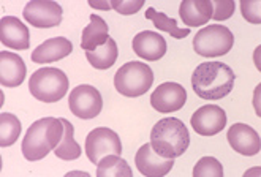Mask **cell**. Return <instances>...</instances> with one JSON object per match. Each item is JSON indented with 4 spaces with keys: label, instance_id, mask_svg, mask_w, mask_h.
I'll return each mask as SVG.
<instances>
[{
    "label": "cell",
    "instance_id": "1",
    "mask_svg": "<svg viewBox=\"0 0 261 177\" xmlns=\"http://www.w3.org/2000/svg\"><path fill=\"white\" fill-rule=\"evenodd\" d=\"M234 71L223 62L199 64L192 75L195 94L207 101H216L231 94L234 87Z\"/></svg>",
    "mask_w": 261,
    "mask_h": 177
},
{
    "label": "cell",
    "instance_id": "2",
    "mask_svg": "<svg viewBox=\"0 0 261 177\" xmlns=\"http://www.w3.org/2000/svg\"><path fill=\"white\" fill-rule=\"evenodd\" d=\"M64 138V125L57 117H43L25 131L21 151L25 160L38 161L54 152Z\"/></svg>",
    "mask_w": 261,
    "mask_h": 177
},
{
    "label": "cell",
    "instance_id": "3",
    "mask_svg": "<svg viewBox=\"0 0 261 177\" xmlns=\"http://www.w3.org/2000/svg\"><path fill=\"white\" fill-rule=\"evenodd\" d=\"M150 144L160 157L176 160L190 145L189 128L177 117H165L152 127Z\"/></svg>",
    "mask_w": 261,
    "mask_h": 177
},
{
    "label": "cell",
    "instance_id": "4",
    "mask_svg": "<svg viewBox=\"0 0 261 177\" xmlns=\"http://www.w3.org/2000/svg\"><path fill=\"white\" fill-rule=\"evenodd\" d=\"M68 76L56 67H43L34 71L29 79V91L43 103H57L68 92Z\"/></svg>",
    "mask_w": 261,
    "mask_h": 177
},
{
    "label": "cell",
    "instance_id": "5",
    "mask_svg": "<svg viewBox=\"0 0 261 177\" xmlns=\"http://www.w3.org/2000/svg\"><path fill=\"white\" fill-rule=\"evenodd\" d=\"M153 84V71L147 64L132 61L124 64L114 75V88L127 98H136L149 92Z\"/></svg>",
    "mask_w": 261,
    "mask_h": 177
},
{
    "label": "cell",
    "instance_id": "6",
    "mask_svg": "<svg viewBox=\"0 0 261 177\" xmlns=\"http://www.w3.org/2000/svg\"><path fill=\"white\" fill-rule=\"evenodd\" d=\"M234 35L228 27L212 24L199 28L193 38V51L201 57H220L231 51Z\"/></svg>",
    "mask_w": 261,
    "mask_h": 177
},
{
    "label": "cell",
    "instance_id": "7",
    "mask_svg": "<svg viewBox=\"0 0 261 177\" xmlns=\"http://www.w3.org/2000/svg\"><path fill=\"white\" fill-rule=\"evenodd\" d=\"M122 142L119 135L106 127H98L92 130L86 138V155L90 163L98 165L101 158L108 155H120Z\"/></svg>",
    "mask_w": 261,
    "mask_h": 177
},
{
    "label": "cell",
    "instance_id": "8",
    "mask_svg": "<svg viewBox=\"0 0 261 177\" xmlns=\"http://www.w3.org/2000/svg\"><path fill=\"white\" fill-rule=\"evenodd\" d=\"M68 106L73 115L83 121L95 119L103 109V98L98 88L89 84L76 85L70 92Z\"/></svg>",
    "mask_w": 261,
    "mask_h": 177
},
{
    "label": "cell",
    "instance_id": "9",
    "mask_svg": "<svg viewBox=\"0 0 261 177\" xmlns=\"http://www.w3.org/2000/svg\"><path fill=\"white\" fill-rule=\"evenodd\" d=\"M62 7L54 0H30L22 10L24 19L37 28H53L62 22Z\"/></svg>",
    "mask_w": 261,
    "mask_h": 177
},
{
    "label": "cell",
    "instance_id": "10",
    "mask_svg": "<svg viewBox=\"0 0 261 177\" xmlns=\"http://www.w3.org/2000/svg\"><path fill=\"white\" fill-rule=\"evenodd\" d=\"M187 103V91L177 82H163L150 95V106L157 112L171 114Z\"/></svg>",
    "mask_w": 261,
    "mask_h": 177
},
{
    "label": "cell",
    "instance_id": "11",
    "mask_svg": "<svg viewBox=\"0 0 261 177\" xmlns=\"http://www.w3.org/2000/svg\"><path fill=\"white\" fill-rule=\"evenodd\" d=\"M228 122V117L225 111L217 106V105H204L201 108H198L192 119L190 125L192 128L201 136H214L220 133Z\"/></svg>",
    "mask_w": 261,
    "mask_h": 177
},
{
    "label": "cell",
    "instance_id": "12",
    "mask_svg": "<svg viewBox=\"0 0 261 177\" xmlns=\"http://www.w3.org/2000/svg\"><path fill=\"white\" fill-rule=\"evenodd\" d=\"M135 165L144 177H165L174 166V160L160 157L150 142H146L140 147L135 155Z\"/></svg>",
    "mask_w": 261,
    "mask_h": 177
},
{
    "label": "cell",
    "instance_id": "13",
    "mask_svg": "<svg viewBox=\"0 0 261 177\" xmlns=\"http://www.w3.org/2000/svg\"><path fill=\"white\" fill-rule=\"evenodd\" d=\"M228 144L231 149L244 157H253L261 151V138L255 128L247 124H234L226 133Z\"/></svg>",
    "mask_w": 261,
    "mask_h": 177
},
{
    "label": "cell",
    "instance_id": "14",
    "mask_svg": "<svg viewBox=\"0 0 261 177\" xmlns=\"http://www.w3.org/2000/svg\"><path fill=\"white\" fill-rule=\"evenodd\" d=\"M0 41L13 51H24L30 48L29 27L16 16H4L0 19Z\"/></svg>",
    "mask_w": 261,
    "mask_h": 177
},
{
    "label": "cell",
    "instance_id": "15",
    "mask_svg": "<svg viewBox=\"0 0 261 177\" xmlns=\"http://www.w3.org/2000/svg\"><path fill=\"white\" fill-rule=\"evenodd\" d=\"M132 46H133V52L147 62L160 61L168 49L166 40L160 34L152 31H143L138 35H135Z\"/></svg>",
    "mask_w": 261,
    "mask_h": 177
},
{
    "label": "cell",
    "instance_id": "16",
    "mask_svg": "<svg viewBox=\"0 0 261 177\" xmlns=\"http://www.w3.org/2000/svg\"><path fill=\"white\" fill-rule=\"evenodd\" d=\"M179 16L187 28L206 27L214 16V4L211 0H182L179 5Z\"/></svg>",
    "mask_w": 261,
    "mask_h": 177
},
{
    "label": "cell",
    "instance_id": "17",
    "mask_svg": "<svg viewBox=\"0 0 261 177\" xmlns=\"http://www.w3.org/2000/svg\"><path fill=\"white\" fill-rule=\"evenodd\" d=\"M27 75V67L19 54L0 52V84L4 87H19Z\"/></svg>",
    "mask_w": 261,
    "mask_h": 177
},
{
    "label": "cell",
    "instance_id": "18",
    "mask_svg": "<svg viewBox=\"0 0 261 177\" xmlns=\"http://www.w3.org/2000/svg\"><path fill=\"white\" fill-rule=\"evenodd\" d=\"M73 43L65 37H54L43 41L32 51V61L35 64H54L70 55Z\"/></svg>",
    "mask_w": 261,
    "mask_h": 177
},
{
    "label": "cell",
    "instance_id": "19",
    "mask_svg": "<svg viewBox=\"0 0 261 177\" xmlns=\"http://www.w3.org/2000/svg\"><path fill=\"white\" fill-rule=\"evenodd\" d=\"M111 37H110V27L106 24V21L98 16V14L92 13L90 14V21L84 27L83 37H81V48L87 52L97 51L101 48L103 44H106Z\"/></svg>",
    "mask_w": 261,
    "mask_h": 177
},
{
    "label": "cell",
    "instance_id": "20",
    "mask_svg": "<svg viewBox=\"0 0 261 177\" xmlns=\"http://www.w3.org/2000/svg\"><path fill=\"white\" fill-rule=\"evenodd\" d=\"M60 122H62V125H64V138H62V141H60L57 149L54 151L56 157L64 160V161H71V160L80 158L83 154V149L74 139L73 124L67 119H60Z\"/></svg>",
    "mask_w": 261,
    "mask_h": 177
},
{
    "label": "cell",
    "instance_id": "21",
    "mask_svg": "<svg viewBox=\"0 0 261 177\" xmlns=\"http://www.w3.org/2000/svg\"><path fill=\"white\" fill-rule=\"evenodd\" d=\"M144 16L153 22V25H155L159 31L165 32V34H170L173 38L176 40H182V38H186L189 37L190 34V28H180L177 25V21L174 18H170V16H166L165 13L162 11H157L155 8H147L146 13H144Z\"/></svg>",
    "mask_w": 261,
    "mask_h": 177
},
{
    "label": "cell",
    "instance_id": "22",
    "mask_svg": "<svg viewBox=\"0 0 261 177\" xmlns=\"http://www.w3.org/2000/svg\"><path fill=\"white\" fill-rule=\"evenodd\" d=\"M117 57H119V49H117V43L114 41V38H110L106 41V44H103V46L98 48L97 51L86 52L87 62L97 70L111 68L116 64Z\"/></svg>",
    "mask_w": 261,
    "mask_h": 177
},
{
    "label": "cell",
    "instance_id": "23",
    "mask_svg": "<svg viewBox=\"0 0 261 177\" xmlns=\"http://www.w3.org/2000/svg\"><path fill=\"white\" fill-rule=\"evenodd\" d=\"M97 177H133V171L120 155H108L97 165Z\"/></svg>",
    "mask_w": 261,
    "mask_h": 177
},
{
    "label": "cell",
    "instance_id": "24",
    "mask_svg": "<svg viewBox=\"0 0 261 177\" xmlns=\"http://www.w3.org/2000/svg\"><path fill=\"white\" fill-rule=\"evenodd\" d=\"M21 122L14 114L2 112L0 114V147L13 145L21 135Z\"/></svg>",
    "mask_w": 261,
    "mask_h": 177
},
{
    "label": "cell",
    "instance_id": "25",
    "mask_svg": "<svg viewBox=\"0 0 261 177\" xmlns=\"http://www.w3.org/2000/svg\"><path fill=\"white\" fill-rule=\"evenodd\" d=\"M193 177H225L223 166L216 157H203L196 161Z\"/></svg>",
    "mask_w": 261,
    "mask_h": 177
},
{
    "label": "cell",
    "instance_id": "26",
    "mask_svg": "<svg viewBox=\"0 0 261 177\" xmlns=\"http://www.w3.org/2000/svg\"><path fill=\"white\" fill-rule=\"evenodd\" d=\"M242 18L250 24H261V0H241Z\"/></svg>",
    "mask_w": 261,
    "mask_h": 177
},
{
    "label": "cell",
    "instance_id": "27",
    "mask_svg": "<svg viewBox=\"0 0 261 177\" xmlns=\"http://www.w3.org/2000/svg\"><path fill=\"white\" fill-rule=\"evenodd\" d=\"M214 16L212 19L216 22H222L229 19L234 14L236 4L234 0H214Z\"/></svg>",
    "mask_w": 261,
    "mask_h": 177
},
{
    "label": "cell",
    "instance_id": "28",
    "mask_svg": "<svg viewBox=\"0 0 261 177\" xmlns=\"http://www.w3.org/2000/svg\"><path fill=\"white\" fill-rule=\"evenodd\" d=\"M111 5L119 14L132 16L144 7V0H111Z\"/></svg>",
    "mask_w": 261,
    "mask_h": 177
},
{
    "label": "cell",
    "instance_id": "29",
    "mask_svg": "<svg viewBox=\"0 0 261 177\" xmlns=\"http://www.w3.org/2000/svg\"><path fill=\"white\" fill-rule=\"evenodd\" d=\"M252 105L255 109V114L261 119V82L255 87L253 91V98H252Z\"/></svg>",
    "mask_w": 261,
    "mask_h": 177
},
{
    "label": "cell",
    "instance_id": "30",
    "mask_svg": "<svg viewBox=\"0 0 261 177\" xmlns=\"http://www.w3.org/2000/svg\"><path fill=\"white\" fill-rule=\"evenodd\" d=\"M89 7L95 8V10H103V11H110L113 10L111 0H89Z\"/></svg>",
    "mask_w": 261,
    "mask_h": 177
},
{
    "label": "cell",
    "instance_id": "31",
    "mask_svg": "<svg viewBox=\"0 0 261 177\" xmlns=\"http://www.w3.org/2000/svg\"><path fill=\"white\" fill-rule=\"evenodd\" d=\"M253 64H255L256 70L261 73V44H259V46H256L255 51H253Z\"/></svg>",
    "mask_w": 261,
    "mask_h": 177
},
{
    "label": "cell",
    "instance_id": "32",
    "mask_svg": "<svg viewBox=\"0 0 261 177\" xmlns=\"http://www.w3.org/2000/svg\"><path fill=\"white\" fill-rule=\"evenodd\" d=\"M242 177H261V166H253V168H249L247 171L244 172Z\"/></svg>",
    "mask_w": 261,
    "mask_h": 177
},
{
    "label": "cell",
    "instance_id": "33",
    "mask_svg": "<svg viewBox=\"0 0 261 177\" xmlns=\"http://www.w3.org/2000/svg\"><path fill=\"white\" fill-rule=\"evenodd\" d=\"M64 177H90V174L86 171H70Z\"/></svg>",
    "mask_w": 261,
    "mask_h": 177
},
{
    "label": "cell",
    "instance_id": "34",
    "mask_svg": "<svg viewBox=\"0 0 261 177\" xmlns=\"http://www.w3.org/2000/svg\"><path fill=\"white\" fill-rule=\"evenodd\" d=\"M4 100H5V94L0 92V106H4V103H5Z\"/></svg>",
    "mask_w": 261,
    "mask_h": 177
}]
</instances>
